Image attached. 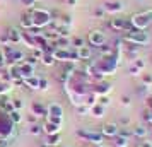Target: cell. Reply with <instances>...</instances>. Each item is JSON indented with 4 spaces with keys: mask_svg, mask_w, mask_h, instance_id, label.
Listing matches in <instances>:
<instances>
[{
    "mask_svg": "<svg viewBox=\"0 0 152 147\" xmlns=\"http://www.w3.org/2000/svg\"><path fill=\"white\" fill-rule=\"evenodd\" d=\"M10 89H12V84H7V82L0 80V96H7Z\"/></svg>",
    "mask_w": 152,
    "mask_h": 147,
    "instance_id": "cell-28",
    "label": "cell"
},
{
    "mask_svg": "<svg viewBox=\"0 0 152 147\" xmlns=\"http://www.w3.org/2000/svg\"><path fill=\"white\" fill-rule=\"evenodd\" d=\"M103 9H104V12H106V14L115 15V14H120V12L123 10V4H121V2H118V0H113V2H104Z\"/></svg>",
    "mask_w": 152,
    "mask_h": 147,
    "instance_id": "cell-8",
    "label": "cell"
},
{
    "mask_svg": "<svg viewBox=\"0 0 152 147\" xmlns=\"http://www.w3.org/2000/svg\"><path fill=\"white\" fill-rule=\"evenodd\" d=\"M46 116L63 120V108L60 105H56V103H51V105H48V115Z\"/></svg>",
    "mask_w": 152,
    "mask_h": 147,
    "instance_id": "cell-12",
    "label": "cell"
},
{
    "mask_svg": "<svg viewBox=\"0 0 152 147\" xmlns=\"http://www.w3.org/2000/svg\"><path fill=\"white\" fill-rule=\"evenodd\" d=\"M56 33H58V36L60 38H70V28H58L56 29Z\"/></svg>",
    "mask_w": 152,
    "mask_h": 147,
    "instance_id": "cell-31",
    "label": "cell"
},
{
    "mask_svg": "<svg viewBox=\"0 0 152 147\" xmlns=\"http://www.w3.org/2000/svg\"><path fill=\"white\" fill-rule=\"evenodd\" d=\"M41 147H48V146H46V144H45V146H41Z\"/></svg>",
    "mask_w": 152,
    "mask_h": 147,
    "instance_id": "cell-52",
    "label": "cell"
},
{
    "mask_svg": "<svg viewBox=\"0 0 152 147\" xmlns=\"http://www.w3.org/2000/svg\"><path fill=\"white\" fill-rule=\"evenodd\" d=\"M128 123H130V118L128 116H123L121 118V125H128Z\"/></svg>",
    "mask_w": 152,
    "mask_h": 147,
    "instance_id": "cell-48",
    "label": "cell"
},
{
    "mask_svg": "<svg viewBox=\"0 0 152 147\" xmlns=\"http://www.w3.org/2000/svg\"><path fill=\"white\" fill-rule=\"evenodd\" d=\"M12 106H14V110L21 111V108H22V99H19V98L12 99Z\"/></svg>",
    "mask_w": 152,
    "mask_h": 147,
    "instance_id": "cell-41",
    "label": "cell"
},
{
    "mask_svg": "<svg viewBox=\"0 0 152 147\" xmlns=\"http://www.w3.org/2000/svg\"><path fill=\"white\" fill-rule=\"evenodd\" d=\"M113 140H115V142H113V146L115 147H128V142H130V139L121 137V135H116Z\"/></svg>",
    "mask_w": 152,
    "mask_h": 147,
    "instance_id": "cell-24",
    "label": "cell"
},
{
    "mask_svg": "<svg viewBox=\"0 0 152 147\" xmlns=\"http://www.w3.org/2000/svg\"><path fill=\"white\" fill-rule=\"evenodd\" d=\"M29 15H31V21H33V28L38 29H45L50 26V22L53 21L51 19V12L48 9H43V7H31L28 10Z\"/></svg>",
    "mask_w": 152,
    "mask_h": 147,
    "instance_id": "cell-1",
    "label": "cell"
},
{
    "mask_svg": "<svg viewBox=\"0 0 152 147\" xmlns=\"http://www.w3.org/2000/svg\"><path fill=\"white\" fill-rule=\"evenodd\" d=\"M118 130H120V125L118 123H104L103 127H101V130H99V133L103 135V137H110V139H115L118 135Z\"/></svg>",
    "mask_w": 152,
    "mask_h": 147,
    "instance_id": "cell-7",
    "label": "cell"
},
{
    "mask_svg": "<svg viewBox=\"0 0 152 147\" xmlns=\"http://www.w3.org/2000/svg\"><path fill=\"white\" fill-rule=\"evenodd\" d=\"M104 111H106V108H104V106H101V105H97V103L91 108V115H92L94 118H103Z\"/></svg>",
    "mask_w": 152,
    "mask_h": 147,
    "instance_id": "cell-23",
    "label": "cell"
},
{
    "mask_svg": "<svg viewBox=\"0 0 152 147\" xmlns=\"http://www.w3.org/2000/svg\"><path fill=\"white\" fill-rule=\"evenodd\" d=\"M147 133H149V130H147L144 125H137L135 128H132V135L137 137V139H145Z\"/></svg>",
    "mask_w": 152,
    "mask_h": 147,
    "instance_id": "cell-21",
    "label": "cell"
},
{
    "mask_svg": "<svg viewBox=\"0 0 152 147\" xmlns=\"http://www.w3.org/2000/svg\"><path fill=\"white\" fill-rule=\"evenodd\" d=\"M38 120H39V118L36 116L34 113H31V115H28V123H29V125H33V123H38Z\"/></svg>",
    "mask_w": 152,
    "mask_h": 147,
    "instance_id": "cell-43",
    "label": "cell"
},
{
    "mask_svg": "<svg viewBox=\"0 0 152 147\" xmlns=\"http://www.w3.org/2000/svg\"><path fill=\"white\" fill-rule=\"evenodd\" d=\"M128 72H130V75H138V74H140V70H138L137 67H135V65H132Z\"/></svg>",
    "mask_w": 152,
    "mask_h": 147,
    "instance_id": "cell-46",
    "label": "cell"
},
{
    "mask_svg": "<svg viewBox=\"0 0 152 147\" xmlns=\"http://www.w3.org/2000/svg\"><path fill=\"white\" fill-rule=\"evenodd\" d=\"M9 144H10V140H9V139L0 137V147H9Z\"/></svg>",
    "mask_w": 152,
    "mask_h": 147,
    "instance_id": "cell-47",
    "label": "cell"
},
{
    "mask_svg": "<svg viewBox=\"0 0 152 147\" xmlns=\"http://www.w3.org/2000/svg\"><path fill=\"white\" fill-rule=\"evenodd\" d=\"M39 91H48V79H39V87H38Z\"/></svg>",
    "mask_w": 152,
    "mask_h": 147,
    "instance_id": "cell-38",
    "label": "cell"
},
{
    "mask_svg": "<svg viewBox=\"0 0 152 147\" xmlns=\"http://www.w3.org/2000/svg\"><path fill=\"white\" fill-rule=\"evenodd\" d=\"M24 62H26V63H29V65H33V67H34L36 63L39 62V60H38V58H36L34 55H26V58H24Z\"/></svg>",
    "mask_w": 152,
    "mask_h": 147,
    "instance_id": "cell-34",
    "label": "cell"
},
{
    "mask_svg": "<svg viewBox=\"0 0 152 147\" xmlns=\"http://www.w3.org/2000/svg\"><path fill=\"white\" fill-rule=\"evenodd\" d=\"M87 41H89L91 46L97 48V46H101V45H104V43H108V38H106V34H104L103 31L92 29L89 34H87Z\"/></svg>",
    "mask_w": 152,
    "mask_h": 147,
    "instance_id": "cell-6",
    "label": "cell"
},
{
    "mask_svg": "<svg viewBox=\"0 0 152 147\" xmlns=\"http://www.w3.org/2000/svg\"><path fill=\"white\" fill-rule=\"evenodd\" d=\"M9 65V62H7V58H5V55H4V51L0 50V70H4L5 67Z\"/></svg>",
    "mask_w": 152,
    "mask_h": 147,
    "instance_id": "cell-35",
    "label": "cell"
},
{
    "mask_svg": "<svg viewBox=\"0 0 152 147\" xmlns=\"http://www.w3.org/2000/svg\"><path fill=\"white\" fill-rule=\"evenodd\" d=\"M77 53H79V58H80V62H87V60H91L92 58V48L91 46H80V48H77Z\"/></svg>",
    "mask_w": 152,
    "mask_h": 147,
    "instance_id": "cell-16",
    "label": "cell"
},
{
    "mask_svg": "<svg viewBox=\"0 0 152 147\" xmlns=\"http://www.w3.org/2000/svg\"><path fill=\"white\" fill-rule=\"evenodd\" d=\"M19 24H21V28L24 29V31H28V29L33 28V21H31V15H29V12H24V14L21 15Z\"/></svg>",
    "mask_w": 152,
    "mask_h": 147,
    "instance_id": "cell-19",
    "label": "cell"
},
{
    "mask_svg": "<svg viewBox=\"0 0 152 147\" xmlns=\"http://www.w3.org/2000/svg\"><path fill=\"white\" fill-rule=\"evenodd\" d=\"M17 65H19V72H21L22 79H28L31 75H34V67L33 65H29L26 62H21V63H17Z\"/></svg>",
    "mask_w": 152,
    "mask_h": 147,
    "instance_id": "cell-14",
    "label": "cell"
},
{
    "mask_svg": "<svg viewBox=\"0 0 152 147\" xmlns=\"http://www.w3.org/2000/svg\"><path fill=\"white\" fill-rule=\"evenodd\" d=\"M60 130H62V123H56V121H51V120H46L45 125H43V133H46V135L60 133Z\"/></svg>",
    "mask_w": 152,
    "mask_h": 147,
    "instance_id": "cell-9",
    "label": "cell"
},
{
    "mask_svg": "<svg viewBox=\"0 0 152 147\" xmlns=\"http://www.w3.org/2000/svg\"><path fill=\"white\" fill-rule=\"evenodd\" d=\"M70 45H72V48H80L86 43H84L82 38H72V39H70Z\"/></svg>",
    "mask_w": 152,
    "mask_h": 147,
    "instance_id": "cell-30",
    "label": "cell"
},
{
    "mask_svg": "<svg viewBox=\"0 0 152 147\" xmlns=\"http://www.w3.org/2000/svg\"><path fill=\"white\" fill-rule=\"evenodd\" d=\"M125 21L126 19H121V17H115V19H111L108 22V26H110L113 31H116V33H121L123 31V26H125Z\"/></svg>",
    "mask_w": 152,
    "mask_h": 147,
    "instance_id": "cell-17",
    "label": "cell"
},
{
    "mask_svg": "<svg viewBox=\"0 0 152 147\" xmlns=\"http://www.w3.org/2000/svg\"><path fill=\"white\" fill-rule=\"evenodd\" d=\"M137 94H140V96H147L149 94V86H140V87H137Z\"/></svg>",
    "mask_w": 152,
    "mask_h": 147,
    "instance_id": "cell-37",
    "label": "cell"
},
{
    "mask_svg": "<svg viewBox=\"0 0 152 147\" xmlns=\"http://www.w3.org/2000/svg\"><path fill=\"white\" fill-rule=\"evenodd\" d=\"M7 36H9V39H10V45H19V43H22V33H21V29L9 28L7 29Z\"/></svg>",
    "mask_w": 152,
    "mask_h": 147,
    "instance_id": "cell-10",
    "label": "cell"
},
{
    "mask_svg": "<svg viewBox=\"0 0 152 147\" xmlns=\"http://www.w3.org/2000/svg\"><path fill=\"white\" fill-rule=\"evenodd\" d=\"M94 15H96L97 19H104V15H106V12H104L103 5H101V7H97L96 10H94Z\"/></svg>",
    "mask_w": 152,
    "mask_h": 147,
    "instance_id": "cell-39",
    "label": "cell"
},
{
    "mask_svg": "<svg viewBox=\"0 0 152 147\" xmlns=\"http://www.w3.org/2000/svg\"><path fill=\"white\" fill-rule=\"evenodd\" d=\"M60 142H62L60 133H53V135H46V142H45V144H46L48 147H58Z\"/></svg>",
    "mask_w": 152,
    "mask_h": 147,
    "instance_id": "cell-20",
    "label": "cell"
},
{
    "mask_svg": "<svg viewBox=\"0 0 152 147\" xmlns=\"http://www.w3.org/2000/svg\"><path fill=\"white\" fill-rule=\"evenodd\" d=\"M67 4H69V5H75L77 0H67Z\"/></svg>",
    "mask_w": 152,
    "mask_h": 147,
    "instance_id": "cell-50",
    "label": "cell"
},
{
    "mask_svg": "<svg viewBox=\"0 0 152 147\" xmlns=\"http://www.w3.org/2000/svg\"><path fill=\"white\" fill-rule=\"evenodd\" d=\"M0 74H2V70H0Z\"/></svg>",
    "mask_w": 152,
    "mask_h": 147,
    "instance_id": "cell-54",
    "label": "cell"
},
{
    "mask_svg": "<svg viewBox=\"0 0 152 147\" xmlns=\"http://www.w3.org/2000/svg\"><path fill=\"white\" fill-rule=\"evenodd\" d=\"M106 2H113V0H106Z\"/></svg>",
    "mask_w": 152,
    "mask_h": 147,
    "instance_id": "cell-53",
    "label": "cell"
},
{
    "mask_svg": "<svg viewBox=\"0 0 152 147\" xmlns=\"http://www.w3.org/2000/svg\"><path fill=\"white\" fill-rule=\"evenodd\" d=\"M130 103H132L130 96H121V105L123 106H130Z\"/></svg>",
    "mask_w": 152,
    "mask_h": 147,
    "instance_id": "cell-45",
    "label": "cell"
},
{
    "mask_svg": "<svg viewBox=\"0 0 152 147\" xmlns=\"http://www.w3.org/2000/svg\"><path fill=\"white\" fill-rule=\"evenodd\" d=\"M111 101H110V96H97V105H101V106H106L110 105Z\"/></svg>",
    "mask_w": 152,
    "mask_h": 147,
    "instance_id": "cell-33",
    "label": "cell"
},
{
    "mask_svg": "<svg viewBox=\"0 0 152 147\" xmlns=\"http://www.w3.org/2000/svg\"><path fill=\"white\" fill-rule=\"evenodd\" d=\"M41 62H43V65H46V67H53L56 60L53 58V55H51V53H43Z\"/></svg>",
    "mask_w": 152,
    "mask_h": 147,
    "instance_id": "cell-25",
    "label": "cell"
},
{
    "mask_svg": "<svg viewBox=\"0 0 152 147\" xmlns=\"http://www.w3.org/2000/svg\"><path fill=\"white\" fill-rule=\"evenodd\" d=\"M53 58H55L56 62H62V63L70 62V48H69V50L56 48L55 51H53Z\"/></svg>",
    "mask_w": 152,
    "mask_h": 147,
    "instance_id": "cell-11",
    "label": "cell"
},
{
    "mask_svg": "<svg viewBox=\"0 0 152 147\" xmlns=\"http://www.w3.org/2000/svg\"><path fill=\"white\" fill-rule=\"evenodd\" d=\"M123 41L126 43H133L137 46H147L151 43V36L147 34V31H142V29H132L130 33H125Z\"/></svg>",
    "mask_w": 152,
    "mask_h": 147,
    "instance_id": "cell-2",
    "label": "cell"
},
{
    "mask_svg": "<svg viewBox=\"0 0 152 147\" xmlns=\"http://www.w3.org/2000/svg\"><path fill=\"white\" fill-rule=\"evenodd\" d=\"M113 91V84H111L110 80H96L94 84H92V92L96 94V96H108L110 92Z\"/></svg>",
    "mask_w": 152,
    "mask_h": 147,
    "instance_id": "cell-5",
    "label": "cell"
},
{
    "mask_svg": "<svg viewBox=\"0 0 152 147\" xmlns=\"http://www.w3.org/2000/svg\"><path fill=\"white\" fill-rule=\"evenodd\" d=\"M0 43H2V46H7V45H10V39H9L7 33H2V34H0Z\"/></svg>",
    "mask_w": 152,
    "mask_h": 147,
    "instance_id": "cell-40",
    "label": "cell"
},
{
    "mask_svg": "<svg viewBox=\"0 0 152 147\" xmlns=\"http://www.w3.org/2000/svg\"><path fill=\"white\" fill-rule=\"evenodd\" d=\"M77 62H80L79 53H77V48H70V63H77Z\"/></svg>",
    "mask_w": 152,
    "mask_h": 147,
    "instance_id": "cell-32",
    "label": "cell"
},
{
    "mask_svg": "<svg viewBox=\"0 0 152 147\" xmlns=\"http://www.w3.org/2000/svg\"><path fill=\"white\" fill-rule=\"evenodd\" d=\"M132 24L135 29H142V31H147V28L152 24V10H144V12H137L130 17Z\"/></svg>",
    "mask_w": 152,
    "mask_h": 147,
    "instance_id": "cell-3",
    "label": "cell"
},
{
    "mask_svg": "<svg viewBox=\"0 0 152 147\" xmlns=\"http://www.w3.org/2000/svg\"><path fill=\"white\" fill-rule=\"evenodd\" d=\"M142 84L151 87V84H152V74H145V75H142Z\"/></svg>",
    "mask_w": 152,
    "mask_h": 147,
    "instance_id": "cell-36",
    "label": "cell"
},
{
    "mask_svg": "<svg viewBox=\"0 0 152 147\" xmlns=\"http://www.w3.org/2000/svg\"><path fill=\"white\" fill-rule=\"evenodd\" d=\"M97 55L99 56H113L115 55V46L111 43H104L101 46H97Z\"/></svg>",
    "mask_w": 152,
    "mask_h": 147,
    "instance_id": "cell-15",
    "label": "cell"
},
{
    "mask_svg": "<svg viewBox=\"0 0 152 147\" xmlns=\"http://www.w3.org/2000/svg\"><path fill=\"white\" fill-rule=\"evenodd\" d=\"M133 65H135L138 70H144V69H145V62L142 60V58H137V60H133Z\"/></svg>",
    "mask_w": 152,
    "mask_h": 147,
    "instance_id": "cell-42",
    "label": "cell"
},
{
    "mask_svg": "<svg viewBox=\"0 0 152 147\" xmlns=\"http://www.w3.org/2000/svg\"><path fill=\"white\" fill-rule=\"evenodd\" d=\"M21 2H22V5H26L28 9H31V7L36 5V0H21Z\"/></svg>",
    "mask_w": 152,
    "mask_h": 147,
    "instance_id": "cell-44",
    "label": "cell"
},
{
    "mask_svg": "<svg viewBox=\"0 0 152 147\" xmlns=\"http://www.w3.org/2000/svg\"><path fill=\"white\" fill-rule=\"evenodd\" d=\"M22 43H24V45H26L29 50L38 48V46H36V38H34L33 34H29L28 31H26V33H22Z\"/></svg>",
    "mask_w": 152,
    "mask_h": 147,
    "instance_id": "cell-18",
    "label": "cell"
},
{
    "mask_svg": "<svg viewBox=\"0 0 152 147\" xmlns=\"http://www.w3.org/2000/svg\"><path fill=\"white\" fill-rule=\"evenodd\" d=\"M24 87H29V89H38V87H39V77L31 75V77L24 79Z\"/></svg>",
    "mask_w": 152,
    "mask_h": 147,
    "instance_id": "cell-22",
    "label": "cell"
},
{
    "mask_svg": "<svg viewBox=\"0 0 152 147\" xmlns=\"http://www.w3.org/2000/svg\"><path fill=\"white\" fill-rule=\"evenodd\" d=\"M75 110H77V113H79L80 116H86V115H89V113H91V108H89V106H86V105L75 106Z\"/></svg>",
    "mask_w": 152,
    "mask_h": 147,
    "instance_id": "cell-29",
    "label": "cell"
},
{
    "mask_svg": "<svg viewBox=\"0 0 152 147\" xmlns=\"http://www.w3.org/2000/svg\"><path fill=\"white\" fill-rule=\"evenodd\" d=\"M77 137L84 139V142H89L91 146H103V140H104L101 133L92 132V130H82V128L77 130Z\"/></svg>",
    "mask_w": 152,
    "mask_h": 147,
    "instance_id": "cell-4",
    "label": "cell"
},
{
    "mask_svg": "<svg viewBox=\"0 0 152 147\" xmlns=\"http://www.w3.org/2000/svg\"><path fill=\"white\" fill-rule=\"evenodd\" d=\"M87 147H103V146H87Z\"/></svg>",
    "mask_w": 152,
    "mask_h": 147,
    "instance_id": "cell-51",
    "label": "cell"
},
{
    "mask_svg": "<svg viewBox=\"0 0 152 147\" xmlns=\"http://www.w3.org/2000/svg\"><path fill=\"white\" fill-rule=\"evenodd\" d=\"M31 111L34 113L38 118H41V116H46V115H48V106H45L43 103L34 101V103L31 105Z\"/></svg>",
    "mask_w": 152,
    "mask_h": 147,
    "instance_id": "cell-13",
    "label": "cell"
},
{
    "mask_svg": "<svg viewBox=\"0 0 152 147\" xmlns=\"http://www.w3.org/2000/svg\"><path fill=\"white\" fill-rule=\"evenodd\" d=\"M138 147H152V142H142L138 144Z\"/></svg>",
    "mask_w": 152,
    "mask_h": 147,
    "instance_id": "cell-49",
    "label": "cell"
},
{
    "mask_svg": "<svg viewBox=\"0 0 152 147\" xmlns=\"http://www.w3.org/2000/svg\"><path fill=\"white\" fill-rule=\"evenodd\" d=\"M9 118H10V121H12L14 125H17V123H21V121H22V115H21V111L12 110V111L9 113Z\"/></svg>",
    "mask_w": 152,
    "mask_h": 147,
    "instance_id": "cell-26",
    "label": "cell"
},
{
    "mask_svg": "<svg viewBox=\"0 0 152 147\" xmlns=\"http://www.w3.org/2000/svg\"><path fill=\"white\" fill-rule=\"evenodd\" d=\"M29 133L31 135H43V127L38 125V123H33V125H29Z\"/></svg>",
    "mask_w": 152,
    "mask_h": 147,
    "instance_id": "cell-27",
    "label": "cell"
}]
</instances>
